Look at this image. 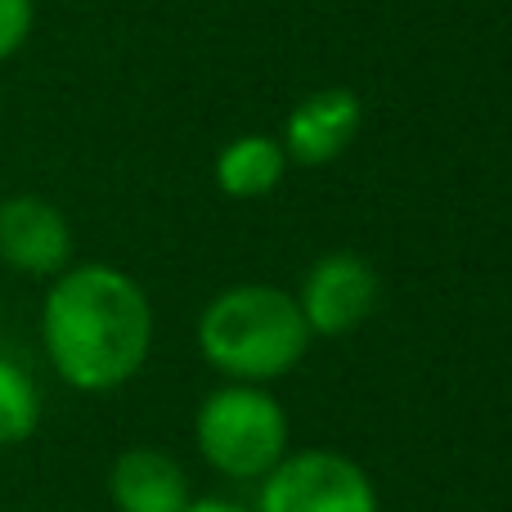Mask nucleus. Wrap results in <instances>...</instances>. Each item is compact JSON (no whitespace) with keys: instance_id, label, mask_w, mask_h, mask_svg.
Returning <instances> with one entry per match:
<instances>
[{"instance_id":"nucleus-9","label":"nucleus","mask_w":512,"mask_h":512,"mask_svg":"<svg viewBox=\"0 0 512 512\" xmlns=\"http://www.w3.org/2000/svg\"><path fill=\"white\" fill-rule=\"evenodd\" d=\"M288 153L270 135H243V140L225 144L216 158V185L230 198H261L283 180Z\"/></svg>"},{"instance_id":"nucleus-1","label":"nucleus","mask_w":512,"mask_h":512,"mask_svg":"<svg viewBox=\"0 0 512 512\" xmlns=\"http://www.w3.org/2000/svg\"><path fill=\"white\" fill-rule=\"evenodd\" d=\"M41 337L68 387L117 391L149 360L153 306L131 274L113 265H77L45 292Z\"/></svg>"},{"instance_id":"nucleus-10","label":"nucleus","mask_w":512,"mask_h":512,"mask_svg":"<svg viewBox=\"0 0 512 512\" xmlns=\"http://www.w3.org/2000/svg\"><path fill=\"white\" fill-rule=\"evenodd\" d=\"M36 423H41V391L27 369L0 355V445H23Z\"/></svg>"},{"instance_id":"nucleus-8","label":"nucleus","mask_w":512,"mask_h":512,"mask_svg":"<svg viewBox=\"0 0 512 512\" xmlns=\"http://www.w3.org/2000/svg\"><path fill=\"white\" fill-rule=\"evenodd\" d=\"M108 495L117 512H185L194 504L189 477L171 454L162 450H122L108 472Z\"/></svg>"},{"instance_id":"nucleus-6","label":"nucleus","mask_w":512,"mask_h":512,"mask_svg":"<svg viewBox=\"0 0 512 512\" xmlns=\"http://www.w3.org/2000/svg\"><path fill=\"white\" fill-rule=\"evenodd\" d=\"M72 256V230L50 198L18 194L0 203V261L23 274H63Z\"/></svg>"},{"instance_id":"nucleus-7","label":"nucleus","mask_w":512,"mask_h":512,"mask_svg":"<svg viewBox=\"0 0 512 512\" xmlns=\"http://www.w3.org/2000/svg\"><path fill=\"white\" fill-rule=\"evenodd\" d=\"M355 131H360V99L342 86L315 90L288 113L283 153L301 167H324L355 140Z\"/></svg>"},{"instance_id":"nucleus-4","label":"nucleus","mask_w":512,"mask_h":512,"mask_svg":"<svg viewBox=\"0 0 512 512\" xmlns=\"http://www.w3.org/2000/svg\"><path fill=\"white\" fill-rule=\"evenodd\" d=\"M256 512H378L369 472L337 450L283 454L261 477Z\"/></svg>"},{"instance_id":"nucleus-2","label":"nucleus","mask_w":512,"mask_h":512,"mask_svg":"<svg viewBox=\"0 0 512 512\" xmlns=\"http://www.w3.org/2000/svg\"><path fill=\"white\" fill-rule=\"evenodd\" d=\"M310 346V328L301 319L297 297L265 283L230 288L203 310L198 319V351L216 373L230 382H265L283 378L301 364Z\"/></svg>"},{"instance_id":"nucleus-11","label":"nucleus","mask_w":512,"mask_h":512,"mask_svg":"<svg viewBox=\"0 0 512 512\" xmlns=\"http://www.w3.org/2000/svg\"><path fill=\"white\" fill-rule=\"evenodd\" d=\"M32 18H36L32 0H0V59H9L27 41Z\"/></svg>"},{"instance_id":"nucleus-3","label":"nucleus","mask_w":512,"mask_h":512,"mask_svg":"<svg viewBox=\"0 0 512 512\" xmlns=\"http://www.w3.org/2000/svg\"><path fill=\"white\" fill-rule=\"evenodd\" d=\"M194 436L203 459L230 481H261L288 454V414L265 387L225 382L198 405Z\"/></svg>"},{"instance_id":"nucleus-12","label":"nucleus","mask_w":512,"mask_h":512,"mask_svg":"<svg viewBox=\"0 0 512 512\" xmlns=\"http://www.w3.org/2000/svg\"><path fill=\"white\" fill-rule=\"evenodd\" d=\"M185 512H252V508H239V504H230V499H194Z\"/></svg>"},{"instance_id":"nucleus-5","label":"nucleus","mask_w":512,"mask_h":512,"mask_svg":"<svg viewBox=\"0 0 512 512\" xmlns=\"http://www.w3.org/2000/svg\"><path fill=\"white\" fill-rule=\"evenodd\" d=\"M310 337H342L360 328L378 306V274L355 252H328L306 270L297 292Z\"/></svg>"}]
</instances>
